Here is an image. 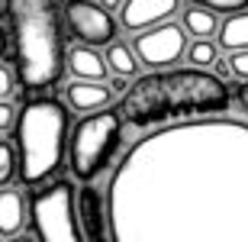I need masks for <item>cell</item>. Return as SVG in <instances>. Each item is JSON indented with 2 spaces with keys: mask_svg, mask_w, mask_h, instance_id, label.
Masks as SVG:
<instances>
[{
  "mask_svg": "<svg viewBox=\"0 0 248 242\" xmlns=\"http://www.w3.org/2000/svg\"><path fill=\"white\" fill-rule=\"evenodd\" d=\"M219 46L226 48L229 55L248 48V10L229 13V16L219 23Z\"/></svg>",
  "mask_w": 248,
  "mask_h": 242,
  "instance_id": "14",
  "label": "cell"
},
{
  "mask_svg": "<svg viewBox=\"0 0 248 242\" xmlns=\"http://www.w3.org/2000/svg\"><path fill=\"white\" fill-rule=\"evenodd\" d=\"M13 175H16V152H13V145L3 139L0 142V184L10 187Z\"/></svg>",
  "mask_w": 248,
  "mask_h": 242,
  "instance_id": "18",
  "label": "cell"
},
{
  "mask_svg": "<svg viewBox=\"0 0 248 242\" xmlns=\"http://www.w3.org/2000/svg\"><path fill=\"white\" fill-rule=\"evenodd\" d=\"M64 23L87 46H113L116 19L97 0H64Z\"/></svg>",
  "mask_w": 248,
  "mask_h": 242,
  "instance_id": "7",
  "label": "cell"
},
{
  "mask_svg": "<svg viewBox=\"0 0 248 242\" xmlns=\"http://www.w3.org/2000/svg\"><path fill=\"white\" fill-rule=\"evenodd\" d=\"M197 7L216 10V13H239V10H248V0H193Z\"/></svg>",
  "mask_w": 248,
  "mask_h": 242,
  "instance_id": "19",
  "label": "cell"
},
{
  "mask_svg": "<svg viewBox=\"0 0 248 242\" xmlns=\"http://www.w3.org/2000/svg\"><path fill=\"white\" fill-rule=\"evenodd\" d=\"M10 48L26 91H46L62 81L68 65L58 10L52 0H7Z\"/></svg>",
  "mask_w": 248,
  "mask_h": 242,
  "instance_id": "3",
  "label": "cell"
},
{
  "mask_svg": "<svg viewBox=\"0 0 248 242\" xmlns=\"http://www.w3.org/2000/svg\"><path fill=\"white\" fill-rule=\"evenodd\" d=\"M232 91L222 78L206 68H177V71H152L139 78L120 100L123 123L148 129L171 120H197V116H219L229 110Z\"/></svg>",
  "mask_w": 248,
  "mask_h": 242,
  "instance_id": "2",
  "label": "cell"
},
{
  "mask_svg": "<svg viewBox=\"0 0 248 242\" xmlns=\"http://www.w3.org/2000/svg\"><path fill=\"white\" fill-rule=\"evenodd\" d=\"M139 62H142L139 52H132L126 42H113L107 48V65H110V71L116 78H132L139 71Z\"/></svg>",
  "mask_w": 248,
  "mask_h": 242,
  "instance_id": "16",
  "label": "cell"
},
{
  "mask_svg": "<svg viewBox=\"0 0 248 242\" xmlns=\"http://www.w3.org/2000/svg\"><path fill=\"white\" fill-rule=\"evenodd\" d=\"M181 0H126L120 7V26L129 32H145L152 26H161L177 13Z\"/></svg>",
  "mask_w": 248,
  "mask_h": 242,
  "instance_id": "9",
  "label": "cell"
},
{
  "mask_svg": "<svg viewBox=\"0 0 248 242\" xmlns=\"http://www.w3.org/2000/svg\"><path fill=\"white\" fill-rule=\"evenodd\" d=\"M235 103L242 107V113L248 116V81H242L239 87H235Z\"/></svg>",
  "mask_w": 248,
  "mask_h": 242,
  "instance_id": "23",
  "label": "cell"
},
{
  "mask_svg": "<svg viewBox=\"0 0 248 242\" xmlns=\"http://www.w3.org/2000/svg\"><path fill=\"white\" fill-rule=\"evenodd\" d=\"M123 142V116L120 110L87 113L71 129V171L78 181L91 184L103 168L113 161Z\"/></svg>",
  "mask_w": 248,
  "mask_h": 242,
  "instance_id": "5",
  "label": "cell"
},
{
  "mask_svg": "<svg viewBox=\"0 0 248 242\" xmlns=\"http://www.w3.org/2000/svg\"><path fill=\"white\" fill-rule=\"evenodd\" d=\"M110 94L113 91L103 81H71L64 87V100L78 113H97V110H107Z\"/></svg>",
  "mask_w": 248,
  "mask_h": 242,
  "instance_id": "11",
  "label": "cell"
},
{
  "mask_svg": "<svg viewBox=\"0 0 248 242\" xmlns=\"http://www.w3.org/2000/svg\"><path fill=\"white\" fill-rule=\"evenodd\" d=\"M10 242H36V239H29V236H13Z\"/></svg>",
  "mask_w": 248,
  "mask_h": 242,
  "instance_id": "25",
  "label": "cell"
},
{
  "mask_svg": "<svg viewBox=\"0 0 248 242\" xmlns=\"http://www.w3.org/2000/svg\"><path fill=\"white\" fill-rule=\"evenodd\" d=\"M97 3H100V7H107V10H116V7H123L126 0H97Z\"/></svg>",
  "mask_w": 248,
  "mask_h": 242,
  "instance_id": "24",
  "label": "cell"
},
{
  "mask_svg": "<svg viewBox=\"0 0 248 242\" xmlns=\"http://www.w3.org/2000/svg\"><path fill=\"white\" fill-rule=\"evenodd\" d=\"M136 52L142 65L148 68H168L187 52V29L177 23H161L136 36Z\"/></svg>",
  "mask_w": 248,
  "mask_h": 242,
  "instance_id": "8",
  "label": "cell"
},
{
  "mask_svg": "<svg viewBox=\"0 0 248 242\" xmlns=\"http://www.w3.org/2000/svg\"><path fill=\"white\" fill-rule=\"evenodd\" d=\"M0 94H3V97L13 94V68L10 65H0Z\"/></svg>",
  "mask_w": 248,
  "mask_h": 242,
  "instance_id": "22",
  "label": "cell"
},
{
  "mask_svg": "<svg viewBox=\"0 0 248 242\" xmlns=\"http://www.w3.org/2000/svg\"><path fill=\"white\" fill-rule=\"evenodd\" d=\"M184 29L197 39H210L216 29H219V19H216V10H206V7H187L184 10Z\"/></svg>",
  "mask_w": 248,
  "mask_h": 242,
  "instance_id": "15",
  "label": "cell"
},
{
  "mask_svg": "<svg viewBox=\"0 0 248 242\" xmlns=\"http://www.w3.org/2000/svg\"><path fill=\"white\" fill-rule=\"evenodd\" d=\"M32 220L39 242H81L74 223V187L71 181H55L32 197Z\"/></svg>",
  "mask_w": 248,
  "mask_h": 242,
  "instance_id": "6",
  "label": "cell"
},
{
  "mask_svg": "<svg viewBox=\"0 0 248 242\" xmlns=\"http://www.w3.org/2000/svg\"><path fill=\"white\" fill-rule=\"evenodd\" d=\"M68 71L74 81H103L110 65L103 55L93 52V46H74L68 52Z\"/></svg>",
  "mask_w": 248,
  "mask_h": 242,
  "instance_id": "12",
  "label": "cell"
},
{
  "mask_svg": "<svg viewBox=\"0 0 248 242\" xmlns=\"http://www.w3.org/2000/svg\"><path fill=\"white\" fill-rule=\"evenodd\" d=\"M78 213L84 226V242H113L110 233V207L97 187H84L78 194Z\"/></svg>",
  "mask_w": 248,
  "mask_h": 242,
  "instance_id": "10",
  "label": "cell"
},
{
  "mask_svg": "<svg viewBox=\"0 0 248 242\" xmlns=\"http://www.w3.org/2000/svg\"><path fill=\"white\" fill-rule=\"evenodd\" d=\"M23 226H26V197L16 187H3V194H0V233L13 239V236H19Z\"/></svg>",
  "mask_w": 248,
  "mask_h": 242,
  "instance_id": "13",
  "label": "cell"
},
{
  "mask_svg": "<svg viewBox=\"0 0 248 242\" xmlns=\"http://www.w3.org/2000/svg\"><path fill=\"white\" fill-rule=\"evenodd\" d=\"M68 142V110L55 97L29 100L19 113L16 126V152H19V177L26 184H42L64 155Z\"/></svg>",
  "mask_w": 248,
  "mask_h": 242,
  "instance_id": "4",
  "label": "cell"
},
{
  "mask_svg": "<svg viewBox=\"0 0 248 242\" xmlns=\"http://www.w3.org/2000/svg\"><path fill=\"white\" fill-rule=\"evenodd\" d=\"M229 68H232V75H235V78L248 81V48L232 52V55H229Z\"/></svg>",
  "mask_w": 248,
  "mask_h": 242,
  "instance_id": "20",
  "label": "cell"
},
{
  "mask_svg": "<svg viewBox=\"0 0 248 242\" xmlns=\"http://www.w3.org/2000/svg\"><path fill=\"white\" fill-rule=\"evenodd\" d=\"M107 207L113 242H248V123L197 116L142 136Z\"/></svg>",
  "mask_w": 248,
  "mask_h": 242,
  "instance_id": "1",
  "label": "cell"
},
{
  "mask_svg": "<svg viewBox=\"0 0 248 242\" xmlns=\"http://www.w3.org/2000/svg\"><path fill=\"white\" fill-rule=\"evenodd\" d=\"M13 120H16V107H13L10 100H3V103H0V129L10 132V129H13Z\"/></svg>",
  "mask_w": 248,
  "mask_h": 242,
  "instance_id": "21",
  "label": "cell"
},
{
  "mask_svg": "<svg viewBox=\"0 0 248 242\" xmlns=\"http://www.w3.org/2000/svg\"><path fill=\"white\" fill-rule=\"evenodd\" d=\"M187 58H190L193 68H213L219 62V48L213 46L210 39H197V42L187 48Z\"/></svg>",
  "mask_w": 248,
  "mask_h": 242,
  "instance_id": "17",
  "label": "cell"
}]
</instances>
